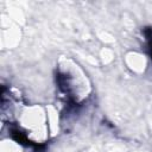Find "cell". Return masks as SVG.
I'll list each match as a JSON object with an SVG mask.
<instances>
[{
	"label": "cell",
	"mask_w": 152,
	"mask_h": 152,
	"mask_svg": "<svg viewBox=\"0 0 152 152\" xmlns=\"http://www.w3.org/2000/svg\"><path fill=\"white\" fill-rule=\"evenodd\" d=\"M144 34L148 40V46H150V52L152 57V27H146L144 28Z\"/></svg>",
	"instance_id": "2"
},
{
	"label": "cell",
	"mask_w": 152,
	"mask_h": 152,
	"mask_svg": "<svg viewBox=\"0 0 152 152\" xmlns=\"http://www.w3.org/2000/svg\"><path fill=\"white\" fill-rule=\"evenodd\" d=\"M11 135H12V138H13L15 141H18V142L21 144V145H25V146H33L32 141H30V140L27 139V137H26L21 131H19V129H11Z\"/></svg>",
	"instance_id": "1"
}]
</instances>
